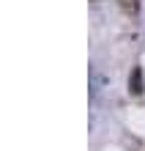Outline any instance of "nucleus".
Masks as SVG:
<instances>
[{
	"mask_svg": "<svg viewBox=\"0 0 145 151\" xmlns=\"http://www.w3.org/2000/svg\"><path fill=\"white\" fill-rule=\"evenodd\" d=\"M142 91H145L142 69H140V66H134V69H131V77H129V93H131V96H140Z\"/></svg>",
	"mask_w": 145,
	"mask_h": 151,
	"instance_id": "obj_1",
	"label": "nucleus"
},
{
	"mask_svg": "<svg viewBox=\"0 0 145 151\" xmlns=\"http://www.w3.org/2000/svg\"><path fill=\"white\" fill-rule=\"evenodd\" d=\"M118 6L126 14H140V0H118Z\"/></svg>",
	"mask_w": 145,
	"mask_h": 151,
	"instance_id": "obj_2",
	"label": "nucleus"
}]
</instances>
